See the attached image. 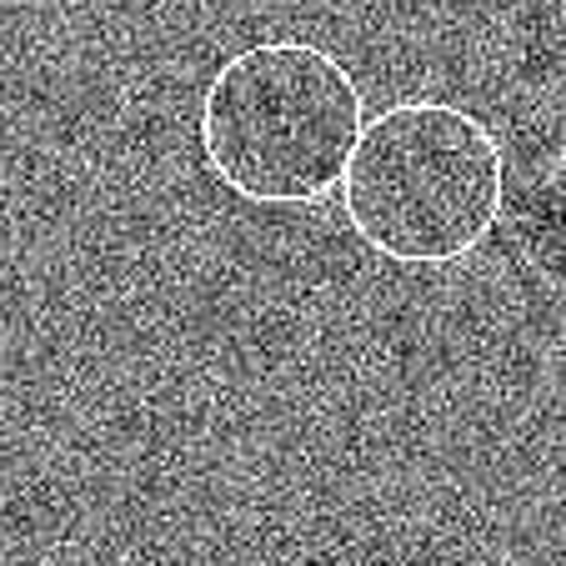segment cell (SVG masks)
I'll use <instances>...</instances> for the list:
<instances>
[{"label": "cell", "instance_id": "cell-1", "mask_svg": "<svg viewBox=\"0 0 566 566\" xmlns=\"http://www.w3.org/2000/svg\"><path fill=\"white\" fill-rule=\"evenodd\" d=\"M196 136L211 176L241 201H326L361 140V86L321 45H241L206 81Z\"/></svg>", "mask_w": 566, "mask_h": 566}, {"label": "cell", "instance_id": "cell-2", "mask_svg": "<svg viewBox=\"0 0 566 566\" xmlns=\"http://www.w3.org/2000/svg\"><path fill=\"white\" fill-rule=\"evenodd\" d=\"M502 146L451 101H401L361 126L342 206L361 247L396 266H451L502 216Z\"/></svg>", "mask_w": 566, "mask_h": 566}]
</instances>
